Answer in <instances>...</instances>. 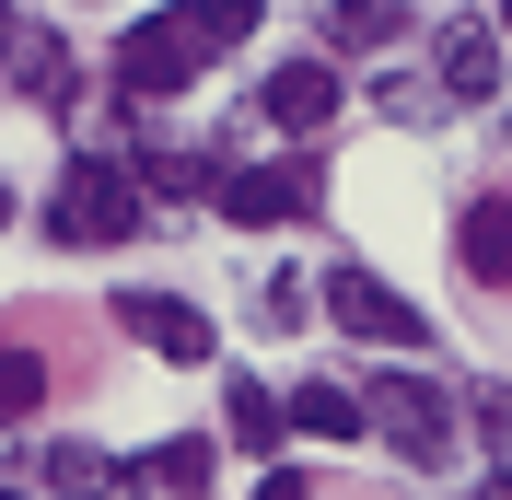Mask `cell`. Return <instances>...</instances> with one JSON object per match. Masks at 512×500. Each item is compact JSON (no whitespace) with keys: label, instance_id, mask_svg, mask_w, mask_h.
<instances>
[{"label":"cell","instance_id":"cell-1","mask_svg":"<svg viewBox=\"0 0 512 500\" xmlns=\"http://www.w3.org/2000/svg\"><path fill=\"white\" fill-rule=\"evenodd\" d=\"M140 233V175H128V152H70L59 163V187H47V245H128Z\"/></svg>","mask_w":512,"mask_h":500},{"label":"cell","instance_id":"cell-2","mask_svg":"<svg viewBox=\"0 0 512 500\" xmlns=\"http://www.w3.org/2000/svg\"><path fill=\"white\" fill-rule=\"evenodd\" d=\"M210 59H222V47H210V35H198V12L175 0V12H152V24H128V35H117V94H128V105L187 94Z\"/></svg>","mask_w":512,"mask_h":500},{"label":"cell","instance_id":"cell-3","mask_svg":"<svg viewBox=\"0 0 512 500\" xmlns=\"http://www.w3.org/2000/svg\"><path fill=\"white\" fill-rule=\"evenodd\" d=\"M315 198H326V163H315V140H291L280 163H233V175H222V221H245V233L315 221Z\"/></svg>","mask_w":512,"mask_h":500},{"label":"cell","instance_id":"cell-4","mask_svg":"<svg viewBox=\"0 0 512 500\" xmlns=\"http://www.w3.org/2000/svg\"><path fill=\"white\" fill-rule=\"evenodd\" d=\"M315 303L338 314L350 338H373V349H419V338H431V314H419V303H408L396 280H373V268H350V256H338V268L315 280Z\"/></svg>","mask_w":512,"mask_h":500},{"label":"cell","instance_id":"cell-5","mask_svg":"<svg viewBox=\"0 0 512 500\" xmlns=\"http://www.w3.org/2000/svg\"><path fill=\"white\" fill-rule=\"evenodd\" d=\"M0 70H12V82L47 105V117H70V105H82V59H70V35H59V24H35L24 0H0Z\"/></svg>","mask_w":512,"mask_h":500},{"label":"cell","instance_id":"cell-6","mask_svg":"<svg viewBox=\"0 0 512 500\" xmlns=\"http://www.w3.org/2000/svg\"><path fill=\"white\" fill-rule=\"evenodd\" d=\"M361 407H373L384 454H408V466H443V454H454V407H443V384L384 373V384H361Z\"/></svg>","mask_w":512,"mask_h":500},{"label":"cell","instance_id":"cell-7","mask_svg":"<svg viewBox=\"0 0 512 500\" xmlns=\"http://www.w3.org/2000/svg\"><path fill=\"white\" fill-rule=\"evenodd\" d=\"M338 105H350L338 59H280L268 82H256V117L280 128V140H315V128H338Z\"/></svg>","mask_w":512,"mask_h":500},{"label":"cell","instance_id":"cell-8","mask_svg":"<svg viewBox=\"0 0 512 500\" xmlns=\"http://www.w3.org/2000/svg\"><path fill=\"white\" fill-rule=\"evenodd\" d=\"M117 326L152 349V361H210V349H222V338H210V314H198L187 291H117Z\"/></svg>","mask_w":512,"mask_h":500},{"label":"cell","instance_id":"cell-9","mask_svg":"<svg viewBox=\"0 0 512 500\" xmlns=\"http://www.w3.org/2000/svg\"><path fill=\"white\" fill-rule=\"evenodd\" d=\"M454 268L478 291H512V187H478L466 221H454Z\"/></svg>","mask_w":512,"mask_h":500},{"label":"cell","instance_id":"cell-10","mask_svg":"<svg viewBox=\"0 0 512 500\" xmlns=\"http://www.w3.org/2000/svg\"><path fill=\"white\" fill-rule=\"evenodd\" d=\"M431 82H443L454 105H489V94H501V24H443Z\"/></svg>","mask_w":512,"mask_h":500},{"label":"cell","instance_id":"cell-11","mask_svg":"<svg viewBox=\"0 0 512 500\" xmlns=\"http://www.w3.org/2000/svg\"><path fill=\"white\" fill-rule=\"evenodd\" d=\"M128 175H140V198H222L233 163L187 152V140H140V152H128Z\"/></svg>","mask_w":512,"mask_h":500},{"label":"cell","instance_id":"cell-12","mask_svg":"<svg viewBox=\"0 0 512 500\" xmlns=\"http://www.w3.org/2000/svg\"><path fill=\"white\" fill-rule=\"evenodd\" d=\"M222 442H233V454H280V442H291V396H268L256 373H233L222 384Z\"/></svg>","mask_w":512,"mask_h":500},{"label":"cell","instance_id":"cell-13","mask_svg":"<svg viewBox=\"0 0 512 500\" xmlns=\"http://www.w3.org/2000/svg\"><path fill=\"white\" fill-rule=\"evenodd\" d=\"M291 431L303 442H361L373 407H361V384H303V396H291Z\"/></svg>","mask_w":512,"mask_h":500},{"label":"cell","instance_id":"cell-14","mask_svg":"<svg viewBox=\"0 0 512 500\" xmlns=\"http://www.w3.org/2000/svg\"><path fill=\"white\" fill-rule=\"evenodd\" d=\"M59 396V373H47V349L24 338H0V419H35V407Z\"/></svg>","mask_w":512,"mask_h":500},{"label":"cell","instance_id":"cell-15","mask_svg":"<svg viewBox=\"0 0 512 500\" xmlns=\"http://www.w3.org/2000/svg\"><path fill=\"white\" fill-rule=\"evenodd\" d=\"M128 489H175V500H198V489H210V442H163V454H140V466H128Z\"/></svg>","mask_w":512,"mask_h":500},{"label":"cell","instance_id":"cell-16","mask_svg":"<svg viewBox=\"0 0 512 500\" xmlns=\"http://www.w3.org/2000/svg\"><path fill=\"white\" fill-rule=\"evenodd\" d=\"M396 35H408L396 0H326V47H396Z\"/></svg>","mask_w":512,"mask_h":500},{"label":"cell","instance_id":"cell-17","mask_svg":"<svg viewBox=\"0 0 512 500\" xmlns=\"http://www.w3.org/2000/svg\"><path fill=\"white\" fill-rule=\"evenodd\" d=\"M47 477H59L70 500H94V489H117V466H105L94 442H59V454H47Z\"/></svg>","mask_w":512,"mask_h":500},{"label":"cell","instance_id":"cell-18","mask_svg":"<svg viewBox=\"0 0 512 500\" xmlns=\"http://www.w3.org/2000/svg\"><path fill=\"white\" fill-rule=\"evenodd\" d=\"M373 105H384V117H396V128H431V117H443L454 94H443V82H384Z\"/></svg>","mask_w":512,"mask_h":500},{"label":"cell","instance_id":"cell-19","mask_svg":"<svg viewBox=\"0 0 512 500\" xmlns=\"http://www.w3.org/2000/svg\"><path fill=\"white\" fill-rule=\"evenodd\" d=\"M187 12H198L210 47H245V35H256V0H187Z\"/></svg>","mask_w":512,"mask_h":500},{"label":"cell","instance_id":"cell-20","mask_svg":"<svg viewBox=\"0 0 512 500\" xmlns=\"http://www.w3.org/2000/svg\"><path fill=\"white\" fill-rule=\"evenodd\" d=\"M466 419H478L489 454H512V384H478V396H466Z\"/></svg>","mask_w":512,"mask_h":500},{"label":"cell","instance_id":"cell-21","mask_svg":"<svg viewBox=\"0 0 512 500\" xmlns=\"http://www.w3.org/2000/svg\"><path fill=\"white\" fill-rule=\"evenodd\" d=\"M303 314H315V280H291V268H280V280H268V326H303Z\"/></svg>","mask_w":512,"mask_h":500},{"label":"cell","instance_id":"cell-22","mask_svg":"<svg viewBox=\"0 0 512 500\" xmlns=\"http://www.w3.org/2000/svg\"><path fill=\"white\" fill-rule=\"evenodd\" d=\"M256 500H315V489H303V477H268V489H256Z\"/></svg>","mask_w":512,"mask_h":500},{"label":"cell","instance_id":"cell-23","mask_svg":"<svg viewBox=\"0 0 512 500\" xmlns=\"http://www.w3.org/2000/svg\"><path fill=\"white\" fill-rule=\"evenodd\" d=\"M478 500H512V477H489V489H478Z\"/></svg>","mask_w":512,"mask_h":500},{"label":"cell","instance_id":"cell-24","mask_svg":"<svg viewBox=\"0 0 512 500\" xmlns=\"http://www.w3.org/2000/svg\"><path fill=\"white\" fill-rule=\"evenodd\" d=\"M0 221H12V187H0Z\"/></svg>","mask_w":512,"mask_h":500},{"label":"cell","instance_id":"cell-25","mask_svg":"<svg viewBox=\"0 0 512 500\" xmlns=\"http://www.w3.org/2000/svg\"><path fill=\"white\" fill-rule=\"evenodd\" d=\"M501 47H512V12H501Z\"/></svg>","mask_w":512,"mask_h":500},{"label":"cell","instance_id":"cell-26","mask_svg":"<svg viewBox=\"0 0 512 500\" xmlns=\"http://www.w3.org/2000/svg\"><path fill=\"white\" fill-rule=\"evenodd\" d=\"M0 500H24V489H0Z\"/></svg>","mask_w":512,"mask_h":500}]
</instances>
